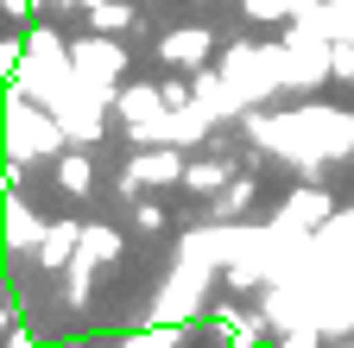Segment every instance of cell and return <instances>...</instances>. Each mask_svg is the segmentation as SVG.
Listing matches in <instances>:
<instances>
[{
	"label": "cell",
	"mask_w": 354,
	"mask_h": 348,
	"mask_svg": "<svg viewBox=\"0 0 354 348\" xmlns=\"http://www.w3.org/2000/svg\"><path fill=\"white\" fill-rule=\"evenodd\" d=\"M329 76H342V82H354V38H329Z\"/></svg>",
	"instance_id": "obj_15"
},
{
	"label": "cell",
	"mask_w": 354,
	"mask_h": 348,
	"mask_svg": "<svg viewBox=\"0 0 354 348\" xmlns=\"http://www.w3.org/2000/svg\"><path fill=\"white\" fill-rule=\"evenodd\" d=\"M88 19H95V32H133V7L127 0H102V7H88Z\"/></svg>",
	"instance_id": "obj_11"
},
{
	"label": "cell",
	"mask_w": 354,
	"mask_h": 348,
	"mask_svg": "<svg viewBox=\"0 0 354 348\" xmlns=\"http://www.w3.org/2000/svg\"><path fill=\"white\" fill-rule=\"evenodd\" d=\"M82 253L88 259H114L120 253V235L114 228H82Z\"/></svg>",
	"instance_id": "obj_14"
},
{
	"label": "cell",
	"mask_w": 354,
	"mask_h": 348,
	"mask_svg": "<svg viewBox=\"0 0 354 348\" xmlns=\"http://www.w3.org/2000/svg\"><path fill=\"white\" fill-rule=\"evenodd\" d=\"M247 209H253V171L228 178V190L215 196V215H221V222H234V215H247Z\"/></svg>",
	"instance_id": "obj_8"
},
{
	"label": "cell",
	"mask_w": 354,
	"mask_h": 348,
	"mask_svg": "<svg viewBox=\"0 0 354 348\" xmlns=\"http://www.w3.org/2000/svg\"><path fill=\"white\" fill-rule=\"evenodd\" d=\"M26 7H32V0H7V13H13V19H26Z\"/></svg>",
	"instance_id": "obj_18"
},
{
	"label": "cell",
	"mask_w": 354,
	"mask_h": 348,
	"mask_svg": "<svg viewBox=\"0 0 354 348\" xmlns=\"http://www.w3.org/2000/svg\"><path fill=\"white\" fill-rule=\"evenodd\" d=\"M285 215H291L297 228H323L329 215H335V203H329V190H297V196L285 203Z\"/></svg>",
	"instance_id": "obj_5"
},
{
	"label": "cell",
	"mask_w": 354,
	"mask_h": 348,
	"mask_svg": "<svg viewBox=\"0 0 354 348\" xmlns=\"http://www.w3.org/2000/svg\"><path fill=\"white\" fill-rule=\"evenodd\" d=\"M57 120H64V134H70V140H82V146H95V140H102V120H95V108H82V114L70 108V114H57Z\"/></svg>",
	"instance_id": "obj_13"
},
{
	"label": "cell",
	"mask_w": 354,
	"mask_h": 348,
	"mask_svg": "<svg viewBox=\"0 0 354 348\" xmlns=\"http://www.w3.org/2000/svg\"><path fill=\"white\" fill-rule=\"evenodd\" d=\"M133 222H140L146 235H158L165 228V203H140V209H133Z\"/></svg>",
	"instance_id": "obj_16"
},
{
	"label": "cell",
	"mask_w": 354,
	"mask_h": 348,
	"mask_svg": "<svg viewBox=\"0 0 354 348\" xmlns=\"http://www.w3.org/2000/svg\"><path fill=\"white\" fill-rule=\"evenodd\" d=\"M57 184H64L70 196H82L88 184H95V171H88V158H82V152H70V158H57Z\"/></svg>",
	"instance_id": "obj_10"
},
{
	"label": "cell",
	"mask_w": 354,
	"mask_h": 348,
	"mask_svg": "<svg viewBox=\"0 0 354 348\" xmlns=\"http://www.w3.org/2000/svg\"><path fill=\"white\" fill-rule=\"evenodd\" d=\"M133 171H140V184H177V178L190 171V158L177 152L171 140H152V146L133 152Z\"/></svg>",
	"instance_id": "obj_3"
},
{
	"label": "cell",
	"mask_w": 354,
	"mask_h": 348,
	"mask_svg": "<svg viewBox=\"0 0 354 348\" xmlns=\"http://www.w3.org/2000/svg\"><path fill=\"white\" fill-rule=\"evenodd\" d=\"M7 348H38V342H32V336H19V329H13V336H7Z\"/></svg>",
	"instance_id": "obj_17"
},
{
	"label": "cell",
	"mask_w": 354,
	"mask_h": 348,
	"mask_svg": "<svg viewBox=\"0 0 354 348\" xmlns=\"http://www.w3.org/2000/svg\"><path fill=\"white\" fill-rule=\"evenodd\" d=\"M209 51H215V38H209L203 26H177V32H165V38H158V57H165V64H177V70H203V64H209Z\"/></svg>",
	"instance_id": "obj_2"
},
{
	"label": "cell",
	"mask_w": 354,
	"mask_h": 348,
	"mask_svg": "<svg viewBox=\"0 0 354 348\" xmlns=\"http://www.w3.org/2000/svg\"><path fill=\"white\" fill-rule=\"evenodd\" d=\"M44 235H51V228H44L38 215H32V209L13 196V203H7V241H13V253H19V247H38Z\"/></svg>",
	"instance_id": "obj_6"
},
{
	"label": "cell",
	"mask_w": 354,
	"mask_h": 348,
	"mask_svg": "<svg viewBox=\"0 0 354 348\" xmlns=\"http://www.w3.org/2000/svg\"><path fill=\"white\" fill-rule=\"evenodd\" d=\"M184 184H190V190H203V196H221V190H228V158H190Z\"/></svg>",
	"instance_id": "obj_7"
},
{
	"label": "cell",
	"mask_w": 354,
	"mask_h": 348,
	"mask_svg": "<svg viewBox=\"0 0 354 348\" xmlns=\"http://www.w3.org/2000/svg\"><path fill=\"white\" fill-rule=\"evenodd\" d=\"M70 64H76L88 82H95V89H102L108 102H114V76L127 70V51L114 45V32H95V38H82V45L70 51Z\"/></svg>",
	"instance_id": "obj_1"
},
{
	"label": "cell",
	"mask_w": 354,
	"mask_h": 348,
	"mask_svg": "<svg viewBox=\"0 0 354 348\" xmlns=\"http://www.w3.org/2000/svg\"><path fill=\"white\" fill-rule=\"evenodd\" d=\"M88 266H95L88 253H76L70 266H64V297H70V304H88Z\"/></svg>",
	"instance_id": "obj_12"
},
{
	"label": "cell",
	"mask_w": 354,
	"mask_h": 348,
	"mask_svg": "<svg viewBox=\"0 0 354 348\" xmlns=\"http://www.w3.org/2000/svg\"><path fill=\"white\" fill-rule=\"evenodd\" d=\"M215 323H221V336H228L234 348H259V323H253V317H241V311H215Z\"/></svg>",
	"instance_id": "obj_9"
},
{
	"label": "cell",
	"mask_w": 354,
	"mask_h": 348,
	"mask_svg": "<svg viewBox=\"0 0 354 348\" xmlns=\"http://www.w3.org/2000/svg\"><path fill=\"white\" fill-rule=\"evenodd\" d=\"M76 253H82V228H76V222H57L51 235L38 241V259H44V266H51V273H64V266H70Z\"/></svg>",
	"instance_id": "obj_4"
},
{
	"label": "cell",
	"mask_w": 354,
	"mask_h": 348,
	"mask_svg": "<svg viewBox=\"0 0 354 348\" xmlns=\"http://www.w3.org/2000/svg\"><path fill=\"white\" fill-rule=\"evenodd\" d=\"M57 348H82V342H57Z\"/></svg>",
	"instance_id": "obj_19"
}]
</instances>
